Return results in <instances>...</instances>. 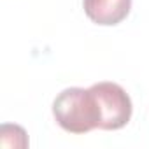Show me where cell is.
Listing matches in <instances>:
<instances>
[{
  "label": "cell",
  "instance_id": "4",
  "mask_svg": "<svg viewBox=\"0 0 149 149\" xmlns=\"http://www.w3.org/2000/svg\"><path fill=\"white\" fill-rule=\"evenodd\" d=\"M0 144L2 147H26V132L18 125H2L0 128Z\"/></svg>",
  "mask_w": 149,
  "mask_h": 149
},
{
  "label": "cell",
  "instance_id": "1",
  "mask_svg": "<svg viewBox=\"0 0 149 149\" xmlns=\"http://www.w3.org/2000/svg\"><path fill=\"white\" fill-rule=\"evenodd\" d=\"M53 116L68 133H88L100 128V111L90 88L63 90L53 102Z\"/></svg>",
  "mask_w": 149,
  "mask_h": 149
},
{
  "label": "cell",
  "instance_id": "2",
  "mask_svg": "<svg viewBox=\"0 0 149 149\" xmlns=\"http://www.w3.org/2000/svg\"><path fill=\"white\" fill-rule=\"evenodd\" d=\"M98 111H100V130H119L128 125L132 118V100L128 93L116 83H97L90 86Z\"/></svg>",
  "mask_w": 149,
  "mask_h": 149
},
{
  "label": "cell",
  "instance_id": "3",
  "mask_svg": "<svg viewBox=\"0 0 149 149\" xmlns=\"http://www.w3.org/2000/svg\"><path fill=\"white\" fill-rule=\"evenodd\" d=\"M86 16L102 26L121 23L132 9V0H83Z\"/></svg>",
  "mask_w": 149,
  "mask_h": 149
}]
</instances>
